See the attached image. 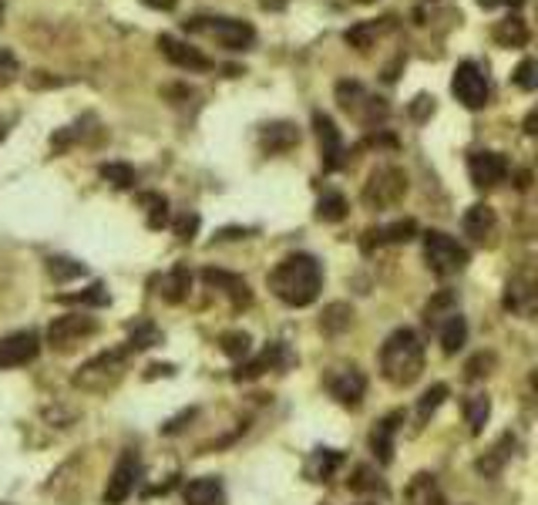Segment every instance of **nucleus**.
<instances>
[{
	"label": "nucleus",
	"mask_w": 538,
	"mask_h": 505,
	"mask_svg": "<svg viewBox=\"0 0 538 505\" xmlns=\"http://www.w3.org/2000/svg\"><path fill=\"white\" fill-rule=\"evenodd\" d=\"M269 290L286 307H310L323 290V270L317 256L293 253L283 263H276V270L269 273Z\"/></svg>",
	"instance_id": "f257e3e1"
},
{
	"label": "nucleus",
	"mask_w": 538,
	"mask_h": 505,
	"mask_svg": "<svg viewBox=\"0 0 538 505\" xmlns=\"http://www.w3.org/2000/svg\"><path fill=\"white\" fill-rule=\"evenodd\" d=\"M424 371V344L411 327H397L380 344V374L394 388H411Z\"/></svg>",
	"instance_id": "f03ea898"
},
{
	"label": "nucleus",
	"mask_w": 538,
	"mask_h": 505,
	"mask_svg": "<svg viewBox=\"0 0 538 505\" xmlns=\"http://www.w3.org/2000/svg\"><path fill=\"white\" fill-rule=\"evenodd\" d=\"M185 31L209 34V38H216L229 51H249L256 44L253 24L236 21V17H192V21H185Z\"/></svg>",
	"instance_id": "7ed1b4c3"
},
{
	"label": "nucleus",
	"mask_w": 538,
	"mask_h": 505,
	"mask_svg": "<svg viewBox=\"0 0 538 505\" xmlns=\"http://www.w3.org/2000/svg\"><path fill=\"white\" fill-rule=\"evenodd\" d=\"M424 260L438 277H454V273H461L471 260V253L461 246L454 236L441 233V229H428L424 233Z\"/></svg>",
	"instance_id": "20e7f679"
},
{
	"label": "nucleus",
	"mask_w": 538,
	"mask_h": 505,
	"mask_svg": "<svg viewBox=\"0 0 538 505\" xmlns=\"http://www.w3.org/2000/svg\"><path fill=\"white\" fill-rule=\"evenodd\" d=\"M407 196V176L397 165H377L370 172L367 186H364V206L367 209H391Z\"/></svg>",
	"instance_id": "39448f33"
},
{
	"label": "nucleus",
	"mask_w": 538,
	"mask_h": 505,
	"mask_svg": "<svg viewBox=\"0 0 538 505\" xmlns=\"http://www.w3.org/2000/svg\"><path fill=\"white\" fill-rule=\"evenodd\" d=\"M451 91H454V98H458L461 105L471 108V112L485 108L488 98H491V85H488L485 68H481L478 61H461L458 68H454Z\"/></svg>",
	"instance_id": "423d86ee"
},
{
	"label": "nucleus",
	"mask_w": 538,
	"mask_h": 505,
	"mask_svg": "<svg viewBox=\"0 0 538 505\" xmlns=\"http://www.w3.org/2000/svg\"><path fill=\"white\" fill-rule=\"evenodd\" d=\"M337 101H340L343 112L357 115L364 125H377V122H384V118H387L384 98H374L364 85H360V81H340V85H337Z\"/></svg>",
	"instance_id": "0eeeda50"
},
{
	"label": "nucleus",
	"mask_w": 538,
	"mask_h": 505,
	"mask_svg": "<svg viewBox=\"0 0 538 505\" xmlns=\"http://www.w3.org/2000/svg\"><path fill=\"white\" fill-rule=\"evenodd\" d=\"M125 361H128V351H105V354L91 357V361L74 374V384H78V388H88V391H105L108 384H115L122 378Z\"/></svg>",
	"instance_id": "6e6552de"
},
{
	"label": "nucleus",
	"mask_w": 538,
	"mask_h": 505,
	"mask_svg": "<svg viewBox=\"0 0 538 505\" xmlns=\"http://www.w3.org/2000/svg\"><path fill=\"white\" fill-rule=\"evenodd\" d=\"M91 334H98V320L88 317V314H64V317H54L51 327H48V344L54 351H71L78 347L81 341H88Z\"/></svg>",
	"instance_id": "1a4fd4ad"
},
{
	"label": "nucleus",
	"mask_w": 538,
	"mask_h": 505,
	"mask_svg": "<svg viewBox=\"0 0 538 505\" xmlns=\"http://www.w3.org/2000/svg\"><path fill=\"white\" fill-rule=\"evenodd\" d=\"M327 388L330 394L337 398V404H343V408L357 411L360 404H364V394H367V378L360 367H340V371H333L327 378Z\"/></svg>",
	"instance_id": "9d476101"
},
{
	"label": "nucleus",
	"mask_w": 538,
	"mask_h": 505,
	"mask_svg": "<svg viewBox=\"0 0 538 505\" xmlns=\"http://www.w3.org/2000/svg\"><path fill=\"white\" fill-rule=\"evenodd\" d=\"M313 128H317V139H320V159H323V169L327 172H337L343 162H347V149H343V135L337 122L323 112H313Z\"/></svg>",
	"instance_id": "9b49d317"
},
{
	"label": "nucleus",
	"mask_w": 538,
	"mask_h": 505,
	"mask_svg": "<svg viewBox=\"0 0 538 505\" xmlns=\"http://www.w3.org/2000/svg\"><path fill=\"white\" fill-rule=\"evenodd\" d=\"M468 176L478 189H491V186H498V182L508 179V159L502 152H488V149L471 152Z\"/></svg>",
	"instance_id": "f8f14e48"
},
{
	"label": "nucleus",
	"mask_w": 538,
	"mask_h": 505,
	"mask_svg": "<svg viewBox=\"0 0 538 505\" xmlns=\"http://www.w3.org/2000/svg\"><path fill=\"white\" fill-rule=\"evenodd\" d=\"M135 485H138V458L128 452V455L118 458V465H115V472H111L101 499H105V505H125L128 499H132Z\"/></svg>",
	"instance_id": "ddd939ff"
},
{
	"label": "nucleus",
	"mask_w": 538,
	"mask_h": 505,
	"mask_svg": "<svg viewBox=\"0 0 538 505\" xmlns=\"http://www.w3.org/2000/svg\"><path fill=\"white\" fill-rule=\"evenodd\" d=\"M41 351V337L34 330H17V334L0 337V367H24Z\"/></svg>",
	"instance_id": "4468645a"
},
{
	"label": "nucleus",
	"mask_w": 538,
	"mask_h": 505,
	"mask_svg": "<svg viewBox=\"0 0 538 505\" xmlns=\"http://www.w3.org/2000/svg\"><path fill=\"white\" fill-rule=\"evenodd\" d=\"M159 51L175 64V68H185V71H209L212 68V61L199 48H192V44L172 38V34H162V38H159Z\"/></svg>",
	"instance_id": "2eb2a0df"
},
{
	"label": "nucleus",
	"mask_w": 538,
	"mask_h": 505,
	"mask_svg": "<svg viewBox=\"0 0 538 505\" xmlns=\"http://www.w3.org/2000/svg\"><path fill=\"white\" fill-rule=\"evenodd\" d=\"M259 145L266 155H283L300 145V128L293 122H269L259 128Z\"/></svg>",
	"instance_id": "dca6fc26"
},
{
	"label": "nucleus",
	"mask_w": 538,
	"mask_h": 505,
	"mask_svg": "<svg viewBox=\"0 0 538 505\" xmlns=\"http://www.w3.org/2000/svg\"><path fill=\"white\" fill-rule=\"evenodd\" d=\"M404 421V411H394V415L380 418L374 431H370V448H374L377 462L380 465H391L394 462V438H397V428Z\"/></svg>",
	"instance_id": "f3484780"
},
{
	"label": "nucleus",
	"mask_w": 538,
	"mask_h": 505,
	"mask_svg": "<svg viewBox=\"0 0 538 505\" xmlns=\"http://www.w3.org/2000/svg\"><path fill=\"white\" fill-rule=\"evenodd\" d=\"M417 236V223L414 219H397V223L367 229L364 233V253H374L377 246H391V243H407Z\"/></svg>",
	"instance_id": "a211bd4d"
},
{
	"label": "nucleus",
	"mask_w": 538,
	"mask_h": 505,
	"mask_svg": "<svg viewBox=\"0 0 538 505\" xmlns=\"http://www.w3.org/2000/svg\"><path fill=\"white\" fill-rule=\"evenodd\" d=\"M280 364H290V354H286V347L283 344H266V351L253 357V361H239V367L233 371V378L236 381H253L259 378V374H266V371H273V367H280Z\"/></svg>",
	"instance_id": "6ab92c4d"
},
{
	"label": "nucleus",
	"mask_w": 538,
	"mask_h": 505,
	"mask_svg": "<svg viewBox=\"0 0 538 505\" xmlns=\"http://www.w3.org/2000/svg\"><path fill=\"white\" fill-rule=\"evenodd\" d=\"M202 280L209 283V287H216L226 293L229 300H233V307H249L253 303V293H249V283L243 277H236V273H226V270H206L202 273Z\"/></svg>",
	"instance_id": "aec40b11"
},
{
	"label": "nucleus",
	"mask_w": 538,
	"mask_h": 505,
	"mask_svg": "<svg viewBox=\"0 0 538 505\" xmlns=\"http://www.w3.org/2000/svg\"><path fill=\"white\" fill-rule=\"evenodd\" d=\"M461 226H465V236H471L475 243H485L488 236H495L498 216H495V209L485 206V202H475V206L465 213V219H461Z\"/></svg>",
	"instance_id": "412c9836"
},
{
	"label": "nucleus",
	"mask_w": 538,
	"mask_h": 505,
	"mask_svg": "<svg viewBox=\"0 0 538 505\" xmlns=\"http://www.w3.org/2000/svg\"><path fill=\"white\" fill-rule=\"evenodd\" d=\"M185 505H226V489H222L219 479L212 475H202V479H192L182 489Z\"/></svg>",
	"instance_id": "4be33fe9"
},
{
	"label": "nucleus",
	"mask_w": 538,
	"mask_h": 505,
	"mask_svg": "<svg viewBox=\"0 0 538 505\" xmlns=\"http://www.w3.org/2000/svg\"><path fill=\"white\" fill-rule=\"evenodd\" d=\"M438 341H441V351L454 357L461 351V347L468 344V320L458 314V310H451L448 317L441 320V330H438Z\"/></svg>",
	"instance_id": "5701e85b"
},
{
	"label": "nucleus",
	"mask_w": 538,
	"mask_h": 505,
	"mask_svg": "<svg viewBox=\"0 0 538 505\" xmlns=\"http://www.w3.org/2000/svg\"><path fill=\"white\" fill-rule=\"evenodd\" d=\"M515 435H502L498 438V445L491 448L488 455H481L478 462H475V468L481 475H485V479H498V475H502V468L508 465V458L515 455Z\"/></svg>",
	"instance_id": "b1692460"
},
{
	"label": "nucleus",
	"mask_w": 538,
	"mask_h": 505,
	"mask_svg": "<svg viewBox=\"0 0 538 505\" xmlns=\"http://www.w3.org/2000/svg\"><path fill=\"white\" fill-rule=\"evenodd\" d=\"M505 307L512 310V314H518V317H532V314H535V290H532V280H525V277L508 280Z\"/></svg>",
	"instance_id": "393cba45"
},
{
	"label": "nucleus",
	"mask_w": 538,
	"mask_h": 505,
	"mask_svg": "<svg viewBox=\"0 0 538 505\" xmlns=\"http://www.w3.org/2000/svg\"><path fill=\"white\" fill-rule=\"evenodd\" d=\"M407 502H411V505H448L438 479L428 475V472L414 475V482L407 485Z\"/></svg>",
	"instance_id": "a878e982"
},
{
	"label": "nucleus",
	"mask_w": 538,
	"mask_h": 505,
	"mask_svg": "<svg viewBox=\"0 0 538 505\" xmlns=\"http://www.w3.org/2000/svg\"><path fill=\"white\" fill-rule=\"evenodd\" d=\"M340 465H343V455L337 448H317L310 458V465H306V475H310L313 482H330Z\"/></svg>",
	"instance_id": "bb28decb"
},
{
	"label": "nucleus",
	"mask_w": 538,
	"mask_h": 505,
	"mask_svg": "<svg viewBox=\"0 0 538 505\" xmlns=\"http://www.w3.org/2000/svg\"><path fill=\"white\" fill-rule=\"evenodd\" d=\"M159 287H162V290H159V293H162V300H169V303H182L185 297H189L192 273L185 270V266H175L172 273H165Z\"/></svg>",
	"instance_id": "cd10ccee"
},
{
	"label": "nucleus",
	"mask_w": 538,
	"mask_h": 505,
	"mask_svg": "<svg viewBox=\"0 0 538 505\" xmlns=\"http://www.w3.org/2000/svg\"><path fill=\"white\" fill-rule=\"evenodd\" d=\"M491 418V401L488 394H471V398H465V421H468V431L471 435H481Z\"/></svg>",
	"instance_id": "c85d7f7f"
},
{
	"label": "nucleus",
	"mask_w": 538,
	"mask_h": 505,
	"mask_svg": "<svg viewBox=\"0 0 538 505\" xmlns=\"http://www.w3.org/2000/svg\"><path fill=\"white\" fill-rule=\"evenodd\" d=\"M495 41L502 44V48H522V44H528V27L522 17H508V21L498 24Z\"/></svg>",
	"instance_id": "c756f323"
},
{
	"label": "nucleus",
	"mask_w": 538,
	"mask_h": 505,
	"mask_svg": "<svg viewBox=\"0 0 538 505\" xmlns=\"http://www.w3.org/2000/svg\"><path fill=\"white\" fill-rule=\"evenodd\" d=\"M162 344V330L152 324V320H138L132 327V337H128L125 351H148V347Z\"/></svg>",
	"instance_id": "7c9ffc66"
},
{
	"label": "nucleus",
	"mask_w": 538,
	"mask_h": 505,
	"mask_svg": "<svg viewBox=\"0 0 538 505\" xmlns=\"http://www.w3.org/2000/svg\"><path fill=\"white\" fill-rule=\"evenodd\" d=\"M219 347L222 354H229L233 361H246L249 351H253V337H249L246 330H226V334L219 337Z\"/></svg>",
	"instance_id": "2f4dec72"
},
{
	"label": "nucleus",
	"mask_w": 538,
	"mask_h": 505,
	"mask_svg": "<svg viewBox=\"0 0 538 505\" xmlns=\"http://www.w3.org/2000/svg\"><path fill=\"white\" fill-rule=\"evenodd\" d=\"M98 176L105 182H111L115 189H132L138 182V172L132 169V165H125V162H105L98 169Z\"/></svg>",
	"instance_id": "473e14b6"
},
{
	"label": "nucleus",
	"mask_w": 538,
	"mask_h": 505,
	"mask_svg": "<svg viewBox=\"0 0 538 505\" xmlns=\"http://www.w3.org/2000/svg\"><path fill=\"white\" fill-rule=\"evenodd\" d=\"M142 206L148 209V229L169 226V199L162 192H142Z\"/></svg>",
	"instance_id": "72a5a7b5"
},
{
	"label": "nucleus",
	"mask_w": 538,
	"mask_h": 505,
	"mask_svg": "<svg viewBox=\"0 0 538 505\" xmlns=\"http://www.w3.org/2000/svg\"><path fill=\"white\" fill-rule=\"evenodd\" d=\"M347 489L350 492H384V482H380L374 465H357L354 475L347 479Z\"/></svg>",
	"instance_id": "f704fd0d"
},
{
	"label": "nucleus",
	"mask_w": 538,
	"mask_h": 505,
	"mask_svg": "<svg viewBox=\"0 0 538 505\" xmlns=\"http://www.w3.org/2000/svg\"><path fill=\"white\" fill-rule=\"evenodd\" d=\"M350 320H354V310H350L347 303H330V307L323 310L320 327L327 330V334H340V330L350 327Z\"/></svg>",
	"instance_id": "c9c22d12"
},
{
	"label": "nucleus",
	"mask_w": 538,
	"mask_h": 505,
	"mask_svg": "<svg viewBox=\"0 0 538 505\" xmlns=\"http://www.w3.org/2000/svg\"><path fill=\"white\" fill-rule=\"evenodd\" d=\"M317 216L323 223H340V219L347 216V199H343L340 192H327V196L317 202Z\"/></svg>",
	"instance_id": "e433bc0d"
},
{
	"label": "nucleus",
	"mask_w": 538,
	"mask_h": 505,
	"mask_svg": "<svg viewBox=\"0 0 538 505\" xmlns=\"http://www.w3.org/2000/svg\"><path fill=\"white\" fill-rule=\"evenodd\" d=\"M444 398H448V384H431V388L421 394V401H417V418L428 421L444 404Z\"/></svg>",
	"instance_id": "4c0bfd02"
},
{
	"label": "nucleus",
	"mask_w": 538,
	"mask_h": 505,
	"mask_svg": "<svg viewBox=\"0 0 538 505\" xmlns=\"http://www.w3.org/2000/svg\"><path fill=\"white\" fill-rule=\"evenodd\" d=\"M61 303H81V307H105V303H108V290L101 287V283H91L88 290L68 293V297H61Z\"/></svg>",
	"instance_id": "58836bf2"
},
{
	"label": "nucleus",
	"mask_w": 538,
	"mask_h": 505,
	"mask_svg": "<svg viewBox=\"0 0 538 505\" xmlns=\"http://www.w3.org/2000/svg\"><path fill=\"white\" fill-rule=\"evenodd\" d=\"M51 266V277L54 280H74V277H81V273H85V266L81 263H74V260H64V256H54V260H48Z\"/></svg>",
	"instance_id": "ea45409f"
},
{
	"label": "nucleus",
	"mask_w": 538,
	"mask_h": 505,
	"mask_svg": "<svg viewBox=\"0 0 538 505\" xmlns=\"http://www.w3.org/2000/svg\"><path fill=\"white\" fill-rule=\"evenodd\" d=\"M199 233V216L196 213H182L175 219V236H179V243H192Z\"/></svg>",
	"instance_id": "a19ab883"
},
{
	"label": "nucleus",
	"mask_w": 538,
	"mask_h": 505,
	"mask_svg": "<svg viewBox=\"0 0 538 505\" xmlns=\"http://www.w3.org/2000/svg\"><path fill=\"white\" fill-rule=\"evenodd\" d=\"M491 367H495V354H478L475 361H468L465 378L468 381H481V378H488V374H491Z\"/></svg>",
	"instance_id": "79ce46f5"
},
{
	"label": "nucleus",
	"mask_w": 538,
	"mask_h": 505,
	"mask_svg": "<svg viewBox=\"0 0 538 505\" xmlns=\"http://www.w3.org/2000/svg\"><path fill=\"white\" fill-rule=\"evenodd\" d=\"M17 78V58L11 51L0 48V88H7Z\"/></svg>",
	"instance_id": "37998d69"
},
{
	"label": "nucleus",
	"mask_w": 538,
	"mask_h": 505,
	"mask_svg": "<svg viewBox=\"0 0 538 505\" xmlns=\"http://www.w3.org/2000/svg\"><path fill=\"white\" fill-rule=\"evenodd\" d=\"M515 85H518V88H525V91H535V61H532V58H525L522 64H518V71H515Z\"/></svg>",
	"instance_id": "c03bdc74"
},
{
	"label": "nucleus",
	"mask_w": 538,
	"mask_h": 505,
	"mask_svg": "<svg viewBox=\"0 0 538 505\" xmlns=\"http://www.w3.org/2000/svg\"><path fill=\"white\" fill-rule=\"evenodd\" d=\"M343 38H347V44H354L357 51H367L370 48V27H354V31H347Z\"/></svg>",
	"instance_id": "a18cd8bd"
},
{
	"label": "nucleus",
	"mask_w": 538,
	"mask_h": 505,
	"mask_svg": "<svg viewBox=\"0 0 538 505\" xmlns=\"http://www.w3.org/2000/svg\"><path fill=\"white\" fill-rule=\"evenodd\" d=\"M508 4H512V7H522L525 0H478V7H485V11H491V7H508Z\"/></svg>",
	"instance_id": "49530a36"
},
{
	"label": "nucleus",
	"mask_w": 538,
	"mask_h": 505,
	"mask_svg": "<svg viewBox=\"0 0 538 505\" xmlns=\"http://www.w3.org/2000/svg\"><path fill=\"white\" fill-rule=\"evenodd\" d=\"M145 7H155V11H175V4L179 0H142Z\"/></svg>",
	"instance_id": "de8ad7c7"
},
{
	"label": "nucleus",
	"mask_w": 538,
	"mask_h": 505,
	"mask_svg": "<svg viewBox=\"0 0 538 505\" xmlns=\"http://www.w3.org/2000/svg\"><path fill=\"white\" fill-rule=\"evenodd\" d=\"M360 4H374V0H360Z\"/></svg>",
	"instance_id": "09e8293b"
},
{
	"label": "nucleus",
	"mask_w": 538,
	"mask_h": 505,
	"mask_svg": "<svg viewBox=\"0 0 538 505\" xmlns=\"http://www.w3.org/2000/svg\"><path fill=\"white\" fill-rule=\"evenodd\" d=\"M0 17H4V4H0Z\"/></svg>",
	"instance_id": "8fccbe9b"
},
{
	"label": "nucleus",
	"mask_w": 538,
	"mask_h": 505,
	"mask_svg": "<svg viewBox=\"0 0 538 505\" xmlns=\"http://www.w3.org/2000/svg\"><path fill=\"white\" fill-rule=\"evenodd\" d=\"M360 505H370V502H360Z\"/></svg>",
	"instance_id": "3c124183"
}]
</instances>
